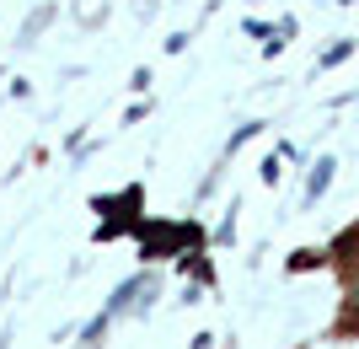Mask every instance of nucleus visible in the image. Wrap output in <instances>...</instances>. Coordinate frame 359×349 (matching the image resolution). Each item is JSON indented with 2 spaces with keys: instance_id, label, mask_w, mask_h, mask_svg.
<instances>
[{
  "instance_id": "20e7f679",
  "label": "nucleus",
  "mask_w": 359,
  "mask_h": 349,
  "mask_svg": "<svg viewBox=\"0 0 359 349\" xmlns=\"http://www.w3.org/2000/svg\"><path fill=\"white\" fill-rule=\"evenodd\" d=\"M140 16H156V0H140Z\"/></svg>"
},
{
  "instance_id": "f03ea898",
  "label": "nucleus",
  "mask_w": 359,
  "mask_h": 349,
  "mask_svg": "<svg viewBox=\"0 0 359 349\" xmlns=\"http://www.w3.org/2000/svg\"><path fill=\"white\" fill-rule=\"evenodd\" d=\"M327 183H332V156H322V162H316V172L306 178V199L316 204V199L327 194Z\"/></svg>"
},
{
  "instance_id": "7ed1b4c3",
  "label": "nucleus",
  "mask_w": 359,
  "mask_h": 349,
  "mask_svg": "<svg viewBox=\"0 0 359 349\" xmlns=\"http://www.w3.org/2000/svg\"><path fill=\"white\" fill-rule=\"evenodd\" d=\"M348 54H354V44H332L327 54H322V65H338V60H348Z\"/></svg>"
},
{
  "instance_id": "f257e3e1",
  "label": "nucleus",
  "mask_w": 359,
  "mask_h": 349,
  "mask_svg": "<svg viewBox=\"0 0 359 349\" xmlns=\"http://www.w3.org/2000/svg\"><path fill=\"white\" fill-rule=\"evenodd\" d=\"M161 290V279L156 274H140V279H129V285L113 296V306H107V317H123V312H140V306H150V296Z\"/></svg>"
}]
</instances>
